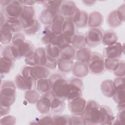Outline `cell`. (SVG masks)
Segmentation results:
<instances>
[{
  "mask_svg": "<svg viewBox=\"0 0 125 125\" xmlns=\"http://www.w3.org/2000/svg\"><path fill=\"white\" fill-rule=\"evenodd\" d=\"M76 50L69 44L61 50L60 58L67 60L74 61L76 59Z\"/></svg>",
  "mask_w": 125,
  "mask_h": 125,
  "instance_id": "1f68e13d",
  "label": "cell"
},
{
  "mask_svg": "<svg viewBox=\"0 0 125 125\" xmlns=\"http://www.w3.org/2000/svg\"><path fill=\"white\" fill-rule=\"evenodd\" d=\"M33 59L35 65L45 66L47 55L45 48L39 47L35 49L33 54Z\"/></svg>",
  "mask_w": 125,
  "mask_h": 125,
  "instance_id": "603a6c76",
  "label": "cell"
},
{
  "mask_svg": "<svg viewBox=\"0 0 125 125\" xmlns=\"http://www.w3.org/2000/svg\"><path fill=\"white\" fill-rule=\"evenodd\" d=\"M1 56L8 57L14 61L21 59L17 47L13 44L6 46L2 50Z\"/></svg>",
  "mask_w": 125,
  "mask_h": 125,
  "instance_id": "4dcf8cb0",
  "label": "cell"
},
{
  "mask_svg": "<svg viewBox=\"0 0 125 125\" xmlns=\"http://www.w3.org/2000/svg\"><path fill=\"white\" fill-rule=\"evenodd\" d=\"M62 2V0H45L43 4L44 8L50 9L59 13L60 6Z\"/></svg>",
  "mask_w": 125,
  "mask_h": 125,
  "instance_id": "b9f144b4",
  "label": "cell"
},
{
  "mask_svg": "<svg viewBox=\"0 0 125 125\" xmlns=\"http://www.w3.org/2000/svg\"><path fill=\"white\" fill-rule=\"evenodd\" d=\"M37 81L32 77H25L21 74H18L15 79L16 87L23 91L35 89Z\"/></svg>",
  "mask_w": 125,
  "mask_h": 125,
  "instance_id": "52a82bcc",
  "label": "cell"
},
{
  "mask_svg": "<svg viewBox=\"0 0 125 125\" xmlns=\"http://www.w3.org/2000/svg\"><path fill=\"white\" fill-rule=\"evenodd\" d=\"M15 46L17 47L21 58L22 57L25 58L32 55L35 50L32 43L26 40H25L23 42Z\"/></svg>",
  "mask_w": 125,
  "mask_h": 125,
  "instance_id": "ac0fdd59",
  "label": "cell"
},
{
  "mask_svg": "<svg viewBox=\"0 0 125 125\" xmlns=\"http://www.w3.org/2000/svg\"><path fill=\"white\" fill-rule=\"evenodd\" d=\"M104 60V57L99 53L92 52L91 57L87 64L89 71L95 75L103 73L105 70Z\"/></svg>",
  "mask_w": 125,
  "mask_h": 125,
  "instance_id": "277c9868",
  "label": "cell"
},
{
  "mask_svg": "<svg viewBox=\"0 0 125 125\" xmlns=\"http://www.w3.org/2000/svg\"><path fill=\"white\" fill-rule=\"evenodd\" d=\"M113 82L116 90L125 89V77H116Z\"/></svg>",
  "mask_w": 125,
  "mask_h": 125,
  "instance_id": "f5cc1de1",
  "label": "cell"
},
{
  "mask_svg": "<svg viewBox=\"0 0 125 125\" xmlns=\"http://www.w3.org/2000/svg\"><path fill=\"white\" fill-rule=\"evenodd\" d=\"M6 19H5L4 15H3V14L1 12H0V26H1L2 25H3L5 21H6Z\"/></svg>",
  "mask_w": 125,
  "mask_h": 125,
  "instance_id": "be15d7a7",
  "label": "cell"
},
{
  "mask_svg": "<svg viewBox=\"0 0 125 125\" xmlns=\"http://www.w3.org/2000/svg\"><path fill=\"white\" fill-rule=\"evenodd\" d=\"M125 121V110L119 111L117 115L116 118L113 123V124L124 125Z\"/></svg>",
  "mask_w": 125,
  "mask_h": 125,
  "instance_id": "db71d44e",
  "label": "cell"
},
{
  "mask_svg": "<svg viewBox=\"0 0 125 125\" xmlns=\"http://www.w3.org/2000/svg\"><path fill=\"white\" fill-rule=\"evenodd\" d=\"M35 16V11L33 6H23L20 17L23 30L28 28L34 24L37 20Z\"/></svg>",
  "mask_w": 125,
  "mask_h": 125,
  "instance_id": "8992f818",
  "label": "cell"
},
{
  "mask_svg": "<svg viewBox=\"0 0 125 125\" xmlns=\"http://www.w3.org/2000/svg\"><path fill=\"white\" fill-rule=\"evenodd\" d=\"M14 62L8 57L1 56L0 59V70L1 74H6L9 73L14 66Z\"/></svg>",
  "mask_w": 125,
  "mask_h": 125,
  "instance_id": "83f0119b",
  "label": "cell"
},
{
  "mask_svg": "<svg viewBox=\"0 0 125 125\" xmlns=\"http://www.w3.org/2000/svg\"><path fill=\"white\" fill-rule=\"evenodd\" d=\"M71 125H86L83 115L72 114L71 116Z\"/></svg>",
  "mask_w": 125,
  "mask_h": 125,
  "instance_id": "7dc6e473",
  "label": "cell"
},
{
  "mask_svg": "<svg viewBox=\"0 0 125 125\" xmlns=\"http://www.w3.org/2000/svg\"><path fill=\"white\" fill-rule=\"evenodd\" d=\"M10 110V107H6L0 105V117H2L8 114Z\"/></svg>",
  "mask_w": 125,
  "mask_h": 125,
  "instance_id": "6f0895ef",
  "label": "cell"
},
{
  "mask_svg": "<svg viewBox=\"0 0 125 125\" xmlns=\"http://www.w3.org/2000/svg\"><path fill=\"white\" fill-rule=\"evenodd\" d=\"M78 7L75 3L71 0H62L60 6L59 13L62 15L65 20H71Z\"/></svg>",
  "mask_w": 125,
  "mask_h": 125,
  "instance_id": "5bb4252c",
  "label": "cell"
},
{
  "mask_svg": "<svg viewBox=\"0 0 125 125\" xmlns=\"http://www.w3.org/2000/svg\"><path fill=\"white\" fill-rule=\"evenodd\" d=\"M91 50L86 47L79 49L76 52V59L78 62L87 64L91 55Z\"/></svg>",
  "mask_w": 125,
  "mask_h": 125,
  "instance_id": "4316f807",
  "label": "cell"
},
{
  "mask_svg": "<svg viewBox=\"0 0 125 125\" xmlns=\"http://www.w3.org/2000/svg\"><path fill=\"white\" fill-rule=\"evenodd\" d=\"M100 104L96 101L90 100L86 102L82 115L86 125H98L100 121Z\"/></svg>",
  "mask_w": 125,
  "mask_h": 125,
  "instance_id": "3957f363",
  "label": "cell"
},
{
  "mask_svg": "<svg viewBox=\"0 0 125 125\" xmlns=\"http://www.w3.org/2000/svg\"><path fill=\"white\" fill-rule=\"evenodd\" d=\"M11 0H0V5L3 6H4V7H6L8 4L10 2Z\"/></svg>",
  "mask_w": 125,
  "mask_h": 125,
  "instance_id": "e7e4bbea",
  "label": "cell"
},
{
  "mask_svg": "<svg viewBox=\"0 0 125 125\" xmlns=\"http://www.w3.org/2000/svg\"><path fill=\"white\" fill-rule=\"evenodd\" d=\"M45 49L46 55L48 57L56 60L60 58L61 49L57 46L48 44L46 45Z\"/></svg>",
  "mask_w": 125,
  "mask_h": 125,
  "instance_id": "74e56055",
  "label": "cell"
},
{
  "mask_svg": "<svg viewBox=\"0 0 125 125\" xmlns=\"http://www.w3.org/2000/svg\"><path fill=\"white\" fill-rule=\"evenodd\" d=\"M72 71L73 74L76 78L80 79L87 76L89 70L86 63L77 61L74 63Z\"/></svg>",
  "mask_w": 125,
  "mask_h": 125,
  "instance_id": "d6986e66",
  "label": "cell"
},
{
  "mask_svg": "<svg viewBox=\"0 0 125 125\" xmlns=\"http://www.w3.org/2000/svg\"><path fill=\"white\" fill-rule=\"evenodd\" d=\"M16 99V86L11 81H5L1 85L0 105L10 107Z\"/></svg>",
  "mask_w": 125,
  "mask_h": 125,
  "instance_id": "7a4b0ae2",
  "label": "cell"
},
{
  "mask_svg": "<svg viewBox=\"0 0 125 125\" xmlns=\"http://www.w3.org/2000/svg\"><path fill=\"white\" fill-rule=\"evenodd\" d=\"M49 80L55 96L64 101L68 100L70 89L68 80L59 74H52Z\"/></svg>",
  "mask_w": 125,
  "mask_h": 125,
  "instance_id": "6da1fadb",
  "label": "cell"
},
{
  "mask_svg": "<svg viewBox=\"0 0 125 125\" xmlns=\"http://www.w3.org/2000/svg\"><path fill=\"white\" fill-rule=\"evenodd\" d=\"M31 68H32V66H29L27 65L24 66L21 70V74L25 77H28L31 76L30 72H31Z\"/></svg>",
  "mask_w": 125,
  "mask_h": 125,
  "instance_id": "11a10c76",
  "label": "cell"
},
{
  "mask_svg": "<svg viewBox=\"0 0 125 125\" xmlns=\"http://www.w3.org/2000/svg\"><path fill=\"white\" fill-rule=\"evenodd\" d=\"M103 31L100 27L90 28L84 35L86 45L89 47H95L101 42Z\"/></svg>",
  "mask_w": 125,
  "mask_h": 125,
  "instance_id": "5b68a950",
  "label": "cell"
},
{
  "mask_svg": "<svg viewBox=\"0 0 125 125\" xmlns=\"http://www.w3.org/2000/svg\"><path fill=\"white\" fill-rule=\"evenodd\" d=\"M25 40L24 35L21 33H17L13 35L12 40V44L17 46Z\"/></svg>",
  "mask_w": 125,
  "mask_h": 125,
  "instance_id": "681fc988",
  "label": "cell"
},
{
  "mask_svg": "<svg viewBox=\"0 0 125 125\" xmlns=\"http://www.w3.org/2000/svg\"><path fill=\"white\" fill-rule=\"evenodd\" d=\"M65 107V103L64 101L54 95L51 99L50 112L52 113H61L63 111Z\"/></svg>",
  "mask_w": 125,
  "mask_h": 125,
  "instance_id": "484cf974",
  "label": "cell"
},
{
  "mask_svg": "<svg viewBox=\"0 0 125 125\" xmlns=\"http://www.w3.org/2000/svg\"><path fill=\"white\" fill-rule=\"evenodd\" d=\"M53 125H71V116L68 115H55L52 117Z\"/></svg>",
  "mask_w": 125,
  "mask_h": 125,
  "instance_id": "ab89813d",
  "label": "cell"
},
{
  "mask_svg": "<svg viewBox=\"0 0 125 125\" xmlns=\"http://www.w3.org/2000/svg\"><path fill=\"white\" fill-rule=\"evenodd\" d=\"M5 24L9 28L13 34L19 33L22 29L20 18H7Z\"/></svg>",
  "mask_w": 125,
  "mask_h": 125,
  "instance_id": "836d02e7",
  "label": "cell"
},
{
  "mask_svg": "<svg viewBox=\"0 0 125 125\" xmlns=\"http://www.w3.org/2000/svg\"><path fill=\"white\" fill-rule=\"evenodd\" d=\"M100 88L102 94L107 98H112L116 91L113 82L111 80L103 81L101 83Z\"/></svg>",
  "mask_w": 125,
  "mask_h": 125,
  "instance_id": "7402d4cb",
  "label": "cell"
},
{
  "mask_svg": "<svg viewBox=\"0 0 125 125\" xmlns=\"http://www.w3.org/2000/svg\"><path fill=\"white\" fill-rule=\"evenodd\" d=\"M33 124L39 125H53L52 117L49 115H47L42 117L41 118L37 119Z\"/></svg>",
  "mask_w": 125,
  "mask_h": 125,
  "instance_id": "f907efd6",
  "label": "cell"
},
{
  "mask_svg": "<svg viewBox=\"0 0 125 125\" xmlns=\"http://www.w3.org/2000/svg\"><path fill=\"white\" fill-rule=\"evenodd\" d=\"M36 88L37 91L42 95L51 91V86L49 79L45 78L37 80Z\"/></svg>",
  "mask_w": 125,
  "mask_h": 125,
  "instance_id": "d590c367",
  "label": "cell"
},
{
  "mask_svg": "<svg viewBox=\"0 0 125 125\" xmlns=\"http://www.w3.org/2000/svg\"><path fill=\"white\" fill-rule=\"evenodd\" d=\"M104 18L102 14L98 11H94L88 15L87 26L90 28L100 27L103 24Z\"/></svg>",
  "mask_w": 125,
  "mask_h": 125,
  "instance_id": "44dd1931",
  "label": "cell"
},
{
  "mask_svg": "<svg viewBox=\"0 0 125 125\" xmlns=\"http://www.w3.org/2000/svg\"><path fill=\"white\" fill-rule=\"evenodd\" d=\"M100 125H112L113 124L115 117L111 109L105 105H100Z\"/></svg>",
  "mask_w": 125,
  "mask_h": 125,
  "instance_id": "4fadbf2b",
  "label": "cell"
},
{
  "mask_svg": "<svg viewBox=\"0 0 125 125\" xmlns=\"http://www.w3.org/2000/svg\"><path fill=\"white\" fill-rule=\"evenodd\" d=\"M117 10L121 18L125 20V4H123L121 5Z\"/></svg>",
  "mask_w": 125,
  "mask_h": 125,
  "instance_id": "680465c9",
  "label": "cell"
},
{
  "mask_svg": "<svg viewBox=\"0 0 125 125\" xmlns=\"http://www.w3.org/2000/svg\"><path fill=\"white\" fill-rule=\"evenodd\" d=\"M65 20L64 17L60 14H57L54 18L50 25L52 31L57 35L61 34Z\"/></svg>",
  "mask_w": 125,
  "mask_h": 125,
  "instance_id": "d4e9b609",
  "label": "cell"
},
{
  "mask_svg": "<svg viewBox=\"0 0 125 125\" xmlns=\"http://www.w3.org/2000/svg\"><path fill=\"white\" fill-rule=\"evenodd\" d=\"M23 5L20 0H11L4 8L7 18H20L23 10Z\"/></svg>",
  "mask_w": 125,
  "mask_h": 125,
  "instance_id": "30bf717a",
  "label": "cell"
},
{
  "mask_svg": "<svg viewBox=\"0 0 125 125\" xmlns=\"http://www.w3.org/2000/svg\"><path fill=\"white\" fill-rule=\"evenodd\" d=\"M49 74V69L45 66L36 65L32 66L30 76L36 81L40 79L47 78Z\"/></svg>",
  "mask_w": 125,
  "mask_h": 125,
  "instance_id": "e0dca14e",
  "label": "cell"
},
{
  "mask_svg": "<svg viewBox=\"0 0 125 125\" xmlns=\"http://www.w3.org/2000/svg\"><path fill=\"white\" fill-rule=\"evenodd\" d=\"M57 34L54 33L51 29L50 26H45L43 30L42 31L41 41L45 44H51Z\"/></svg>",
  "mask_w": 125,
  "mask_h": 125,
  "instance_id": "d6a6232c",
  "label": "cell"
},
{
  "mask_svg": "<svg viewBox=\"0 0 125 125\" xmlns=\"http://www.w3.org/2000/svg\"><path fill=\"white\" fill-rule=\"evenodd\" d=\"M74 63L73 61L59 58L57 59V67L59 70L62 73H69L72 71Z\"/></svg>",
  "mask_w": 125,
  "mask_h": 125,
  "instance_id": "e575fe53",
  "label": "cell"
},
{
  "mask_svg": "<svg viewBox=\"0 0 125 125\" xmlns=\"http://www.w3.org/2000/svg\"><path fill=\"white\" fill-rule=\"evenodd\" d=\"M61 34L67 42L71 44L72 38L76 34V26L71 20H65Z\"/></svg>",
  "mask_w": 125,
  "mask_h": 125,
  "instance_id": "2e32d148",
  "label": "cell"
},
{
  "mask_svg": "<svg viewBox=\"0 0 125 125\" xmlns=\"http://www.w3.org/2000/svg\"><path fill=\"white\" fill-rule=\"evenodd\" d=\"M82 2L83 3V4L86 6H92L96 2V1L95 0H83Z\"/></svg>",
  "mask_w": 125,
  "mask_h": 125,
  "instance_id": "94428289",
  "label": "cell"
},
{
  "mask_svg": "<svg viewBox=\"0 0 125 125\" xmlns=\"http://www.w3.org/2000/svg\"><path fill=\"white\" fill-rule=\"evenodd\" d=\"M40 97V93L35 89L27 90L24 94L25 99L31 104H36Z\"/></svg>",
  "mask_w": 125,
  "mask_h": 125,
  "instance_id": "f35d334b",
  "label": "cell"
},
{
  "mask_svg": "<svg viewBox=\"0 0 125 125\" xmlns=\"http://www.w3.org/2000/svg\"><path fill=\"white\" fill-rule=\"evenodd\" d=\"M54 95L51 91L41 96L36 103V108L42 114L48 113L50 111L51 99Z\"/></svg>",
  "mask_w": 125,
  "mask_h": 125,
  "instance_id": "8fae6325",
  "label": "cell"
},
{
  "mask_svg": "<svg viewBox=\"0 0 125 125\" xmlns=\"http://www.w3.org/2000/svg\"><path fill=\"white\" fill-rule=\"evenodd\" d=\"M51 44H53L59 47L61 50L62 49L63 47L66 46L67 45L69 44L67 41L65 40L62 34L59 35H57Z\"/></svg>",
  "mask_w": 125,
  "mask_h": 125,
  "instance_id": "7bdbcfd3",
  "label": "cell"
},
{
  "mask_svg": "<svg viewBox=\"0 0 125 125\" xmlns=\"http://www.w3.org/2000/svg\"><path fill=\"white\" fill-rule=\"evenodd\" d=\"M120 62L119 59L105 58L104 60V68L110 72H114Z\"/></svg>",
  "mask_w": 125,
  "mask_h": 125,
  "instance_id": "60d3db41",
  "label": "cell"
},
{
  "mask_svg": "<svg viewBox=\"0 0 125 125\" xmlns=\"http://www.w3.org/2000/svg\"><path fill=\"white\" fill-rule=\"evenodd\" d=\"M16 122V118L12 115L4 116L0 120V124L2 125H15Z\"/></svg>",
  "mask_w": 125,
  "mask_h": 125,
  "instance_id": "c3c4849f",
  "label": "cell"
},
{
  "mask_svg": "<svg viewBox=\"0 0 125 125\" xmlns=\"http://www.w3.org/2000/svg\"><path fill=\"white\" fill-rule=\"evenodd\" d=\"M33 54L31 55H29L26 57L25 58V63L29 66H34L35 65V63L34 62V59H33Z\"/></svg>",
  "mask_w": 125,
  "mask_h": 125,
  "instance_id": "9f6ffc18",
  "label": "cell"
},
{
  "mask_svg": "<svg viewBox=\"0 0 125 125\" xmlns=\"http://www.w3.org/2000/svg\"><path fill=\"white\" fill-rule=\"evenodd\" d=\"M0 42L3 44H7L12 42L13 33L5 23L0 26Z\"/></svg>",
  "mask_w": 125,
  "mask_h": 125,
  "instance_id": "f546056e",
  "label": "cell"
},
{
  "mask_svg": "<svg viewBox=\"0 0 125 125\" xmlns=\"http://www.w3.org/2000/svg\"><path fill=\"white\" fill-rule=\"evenodd\" d=\"M59 13L50 9L44 8L39 16L40 22L45 26L50 25L54 18Z\"/></svg>",
  "mask_w": 125,
  "mask_h": 125,
  "instance_id": "ffe728a7",
  "label": "cell"
},
{
  "mask_svg": "<svg viewBox=\"0 0 125 125\" xmlns=\"http://www.w3.org/2000/svg\"><path fill=\"white\" fill-rule=\"evenodd\" d=\"M88 19V13L86 11L80 10L78 8L72 16L71 20L76 27L82 28H85L87 26Z\"/></svg>",
  "mask_w": 125,
  "mask_h": 125,
  "instance_id": "9a60e30c",
  "label": "cell"
},
{
  "mask_svg": "<svg viewBox=\"0 0 125 125\" xmlns=\"http://www.w3.org/2000/svg\"><path fill=\"white\" fill-rule=\"evenodd\" d=\"M45 66L50 70L55 69L57 67V60L50 58L47 56Z\"/></svg>",
  "mask_w": 125,
  "mask_h": 125,
  "instance_id": "816d5d0a",
  "label": "cell"
},
{
  "mask_svg": "<svg viewBox=\"0 0 125 125\" xmlns=\"http://www.w3.org/2000/svg\"><path fill=\"white\" fill-rule=\"evenodd\" d=\"M71 44L76 50L86 47L84 35L81 33H76L72 38Z\"/></svg>",
  "mask_w": 125,
  "mask_h": 125,
  "instance_id": "8d00e7d4",
  "label": "cell"
},
{
  "mask_svg": "<svg viewBox=\"0 0 125 125\" xmlns=\"http://www.w3.org/2000/svg\"><path fill=\"white\" fill-rule=\"evenodd\" d=\"M117 41L118 36L114 31L108 30L103 33L102 43L104 45H111L117 42Z\"/></svg>",
  "mask_w": 125,
  "mask_h": 125,
  "instance_id": "f1b7e54d",
  "label": "cell"
},
{
  "mask_svg": "<svg viewBox=\"0 0 125 125\" xmlns=\"http://www.w3.org/2000/svg\"><path fill=\"white\" fill-rule=\"evenodd\" d=\"M124 21L117 10L111 11L107 18V23L108 26L112 28H116Z\"/></svg>",
  "mask_w": 125,
  "mask_h": 125,
  "instance_id": "cb8c5ba5",
  "label": "cell"
},
{
  "mask_svg": "<svg viewBox=\"0 0 125 125\" xmlns=\"http://www.w3.org/2000/svg\"><path fill=\"white\" fill-rule=\"evenodd\" d=\"M112 98L117 104L125 103V89H116Z\"/></svg>",
  "mask_w": 125,
  "mask_h": 125,
  "instance_id": "f6af8a7d",
  "label": "cell"
},
{
  "mask_svg": "<svg viewBox=\"0 0 125 125\" xmlns=\"http://www.w3.org/2000/svg\"><path fill=\"white\" fill-rule=\"evenodd\" d=\"M125 61L124 60L120 61L119 63L115 69V70L113 72L114 74L117 77H125Z\"/></svg>",
  "mask_w": 125,
  "mask_h": 125,
  "instance_id": "bcb514c9",
  "label": "cell"
},
{
  "mask_svg": "<svg viewBox=\"0 0 125 125\" xmlns=\"http://www.w3.org/2000/svg\"><path fill=\"white\" fill-rule=\"evenodd\" d=\"M41 24L39 21L37 20L34 24L31 27L27 29L23 30L24 33L28 36H33L35 35L40 29Z\"/></svg>",
  "mask_w": 125,
  "mask_h": 125,
  "instance_id": "ee69618b",
  "label": "cell"
},
{
  "mask_svg": "<svg viewBox=\"0 0 125 125\" xmlns=\"http://www.w3.org/2000/svg\"><path fill=\"white\" fill-rule=\"evenodd\" d=\"M124 45L120 42L106 46L104 50V55L105 58L119 59L124 53Z\"/></svg>",
  "mask_w": 125,
  "mask_h": 125,
  "instance_id": "9c48e42d",
  "label": "cell"
},
{
  "mask_svg": "<svg viewBox=\"0 0 125 125\" xmlns=\"http://www.w3.org/2000/svg\"><path fill=\"white\" fill-rule=\"evenodd\" d=\"M68 82L70 89L68 101L75 98L82 97L83 86V81L80 78L75 77L68 80Z\"/></svg>",
  "mask_w": 125,
  "mask_h": 125,
  "instance_id": "7c38bea8",
  "label": "cell"
},
{
  "mask_svg": "<svg viewBox=\"0 0 125 125\" xmlns=\"http://www.w3.org/2000/svg\"><path fill=\"white\" fill-rule=\"evenodd\" d=\"M117 109H118V110L119 111L125 110V103H123L117 104Z\"/></svg>",
  "mask_w": 125,
  "mask_h": 125,
  "instance_id": "6125c7cd",
  "label": "cell"
},
{
  "mask_svg": "<svg viewBox=\"0 0 125 125\" xmlns=\"http://www.w3.org/2000/svg\"><path fill=\"white\" fill-rule=\"evenodd\" d=\"M21 3L23 6H33V5L36 3L35 1L34 0H20Z\"/></svg>",
  "mask_w": 125,
  "mask_h": 125,
  "instance_id": "91938a15",
  "label": "cell"
},
{
  "mask_svg": "<svg viewBox=\"0 0 125 125\" xmlns=\"http://www.w3.org/2000/svg\"><path fill=\"white\" fill-rule=\"evenodd\" d=\"M86 102V100L82 97L69 100L68 103L69 111L72 114L82 115L84 112Z\"/></svg>",
  "mask_w": 125,
  "mask_h": 125,
  "instance_id": "ba28073f",
  "label": "cell"
}]
</instances>
